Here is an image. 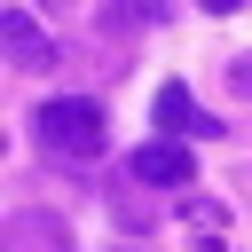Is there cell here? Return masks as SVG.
Returning a JSON list of instances; mask_svg holds the SVG:
<instances>
[{
    "mask_svg": "<svg viewBox=\"0 0 252 252\" xmlns=\"http://www.w3.org/2000/svg\"><path fill=\"white\" fill-rule=\"evenodd\" d=\"M39 150L55 158V165H94L102 150H110V126H102V102H87V94H55V102H39Z\"/></svg>",
    "mask_w": 252,
    "mask_h": 252,
    "instance_id": "cell-1",
    "label": "cell"
},
{
    "mask_svg": "<svg viewBox=\"0 0 252 252\" xmlns=\"http://www.w3.org/2000/svg\"><path fill=\"white\" fill-rule=\"evenodd\" d=\"M126 173L134 181H150V189H197V173H189V142H142L134 158H126Z\"/></svg>",
    "mask_w": 252,
    "mask_h": 252,
    "instance_id": "cell-2",
    "label": "cell"
},
{
    "mask_svg": "<svg viewBox=\"0 0 252 252\" xmlns=\"http://www.w3.org/2000/svg\"><path fill=\"white\" fill-rule=\"evenodd\" d=\"M150 110H158V126H165L173 142H213V134H220V118H213L189 87H158V102H150Z\"/></svg>",
    "mask_w": 252,
    "mask_h": 252,
    "instance_id": "cell-3",
    "label": "cell"
},
{
    "mask_svg": "<svg viewBox=\"0 0 252 252\" xmlns=\"http://www.w3.org/2000/svg\"><path fill=\"white\" fill-rule=\"evenodd\" d=\"M0 252H71V228H63L55 213H8Z\"/></svg>",
    "mask_w": 252,
    "mask_h": 252,
    "instance_id": "cell-4",
    "label": "cell"
},
{
    "mask_svg": "<svg viewBox=\"0 0 252 252\" xmlns=\"http://www.w3.org/2000/svg\"><path fill=\"white\" fill-rule=\"evenodd\" d=\"M0 39H8V55H16V71H47V63H55V47L39 39V24H32V8H8V16H0Z\"/></svg>",
    "mask_w": 252,
    "mask_h": 252,
    "instance_id": "cell-5",
    "label": "cell"
},
{
    "mask_svg": "<svg viewBox=\"0 0 252 252\" xmlns=\"http://www.w3.org/2000/svg\"><path fill=\"white\" fill-rule=\"evenodd\" d=\"M150 16H158V8H142V0H110V8H102L110 32H134V24H150Z\"/></svg>",
    "mask_w": 252,
    "mask_h": 252,
    "instance_id": "cell-6",
    "label": "cell"
},
{
    "mask_svg": "<svg viewBox=\"0 0 252 252\" xmlns=\"http://www.w3.org/2000/svg\"><path fill=\"white\" fill-rule=\"evenodd\" d=\"M228 87H236V94L252 102V55H236V63H228Z\"/></svg>",
    "mask_w": 252,
    "mask_h": 252,
    "instance_id": "cell-7",
    "label": "cell"
},
{
    "mask_svg": "<svg viewBox=\"0 0 252 252\" xmlns=\"http://www.w3.org/2000/svg\"><path fill=\"white\" fill-rule=\"evenodd\" d=\"M197 8H205V16H236L244 0H197Z\"/></svg>",
    "mask_w": 252,
    "mask_h": 252,
    "instance_id": "cell-8",
    "label": "cell"
},
{
    "mask_svg": "<svg viewBox=\"0 0 252 252\" xmlns=\"http://www.w3.org/2000/svg\"><path fill=\"white\" fill-rule=\"evenodd\" d=\"M39 8H55V16H63V8H71V0H39Z\"/></svg>",
    "mask_w": 252,
    "mask_h": 252,
    "instance_id": "cell-9",
    "label": "cell"
}]
</instances>
